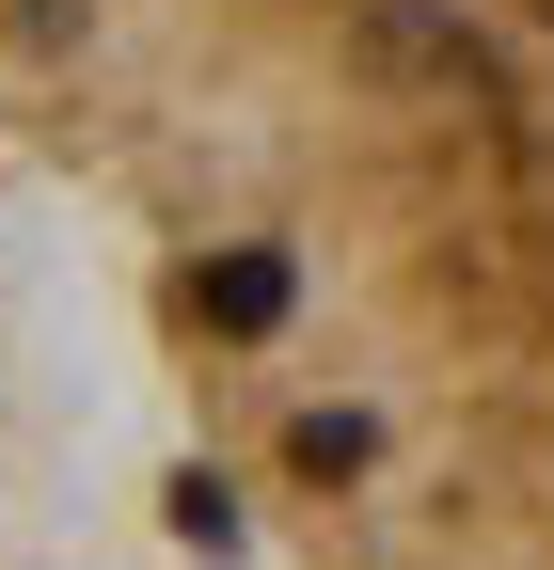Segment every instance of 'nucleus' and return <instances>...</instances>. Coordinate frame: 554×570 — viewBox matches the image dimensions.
<instances>
[{"instance_id": "obj_1", "label": "nucleus", "mask_w": 554, "mask_h": 570, "mask_svg": "<svg viewBox=\"0 0 554 570\" xmlns=\"http://www.w3.org/2000/svg\"><path fill=\"white\" fill-rule=\"evenodd\" d=\"M269 570H554V0H0Z\"/></svg>"}]
</instances>
